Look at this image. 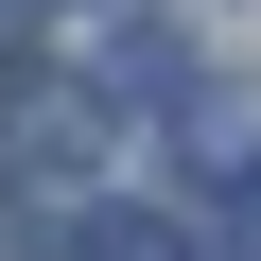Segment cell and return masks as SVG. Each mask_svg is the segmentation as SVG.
Returning a JSON list of instances; mask_svg holds the SVG:
<instances>
[{
    "mask_svg": "<svg viewBox=\"0 0 261 261\" xmlns=\"http://www.w3.org/2000/svg\"><path fill=\"white\" fill-rule=\"evenodd\" d=\"M174 174H192V192H261V105H244V87H192V105H174Z\"/></svg>",
    "mask_w": 261,
    "mask_h": 261,
    "instance_id": "obj_1",
    "label": "cell"
},
{
    "mask_svg": "<svg viewBox=\"0 0 261 261\" xmlns=\"http://www.w3.org/2000/svg\"><path fill=\"white\" fill-rule=\"evenodd\" d=\"M70 261H209L192 209H70Z\"/></svg>",
    "mask_w": 261,
    "mask_h": 261,
    "instance_id": "obj_2",
    "label": "cell"
},
{
    "mask_svg": "<svg viewBox=\"0 0 261 261\" xmlns=\"http://www.w3.org/2000/svg\"><path fill=\"white\" fill-rule=\"evenodd\" d=\"M18 244H35V192H18V174H0V261H18Z\"/></svg>",
    "mask_w": 261,
    "mask_h": 261,
    "instance_id": "obj_3",
    "label": "cell"
}]
</instances>
